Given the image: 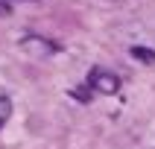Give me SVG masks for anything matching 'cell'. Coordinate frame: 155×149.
Listing matches in <instances>:
<instances>
[{
	"instance_id": "4",
	"label": "cell",
	"mask_w": 155,
	"mask_h": 149,
	"mask_svg": "<svg viewBox=\"0 0 155 149\" xmlns=\"http://www.w3.org/2000/svg\"><path fill=\"white\" fill-rule=\"evenodd\" d=\"M132 59L143 61V64H155V50H149V47H132Z\"/></svg>"
},
{
	"instance_id": "3",
	"label": "cell",
	"mask_w": 155,
	"mask_h": 149,
	"mask_svg": "<svg viewBox=\"0 0 155 149\" xmlns=\"http://www.w3.org/2000/svg\"><path fill=\"white\" fill-rule=\"evenodd\" d=\"M9 117H12V99L6 91H0V129L9 123Z\"/></svg>"
},
{
	"instance_id": "2",
	"label": "cell",
	"mask_w": 155,
	"mask_h": 149,
	"mask_svg": "<svg viewBox=\"0 0 155 149\" xmlns=\"http://www.w3.org/2000/svg\"><path fill=\"white\" fill-rule=\"evenodd\" d=\"M21 50L26 56H32V59H50L61 47L56 41H50V38H41V35H26V38H21Z\"/></svg>"
},
{
	"instance_id": "1",
	"label": "cell",
	"mask_w": 155,
	"mask_h": 149,
	"mask_svg": "<svg viewBox=\"0 0 155 149\" xmlns=\"http://www.w3.org/2000/svg\"><path fill=\"white\" fill-rule=\"evenodd\" d=\"M88 85H91V91L108 96V94H117L120 91V76L114 70H108V67H94L88 73Z\"/></svg>"
}]
</instances>
